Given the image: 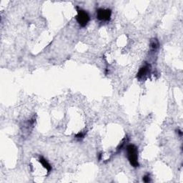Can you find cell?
Listing matches in <instances>:
<instances>
[{"mask_svg":"<svg viewBox=\"0 0 183 183\" xmlns=\"http://www.w3.org/2000/svg\"><path fill=\"white\" fill-rule=\"evenodd\" d=\"M127 158L130 165L134 167H139L138 162V149L135 144H129L127 147Z\"/></svg>","mask_w":183,"mask_h":183,"instance_id":"6da1fadb","label":"cell"},{"mask_svg":"<svg viewBox=\"0 0 183 183\" xmlns=\"http://www.w3.org/2000/svg\"><path fill=\"white\" fill-rule=\"evenodd\" d=\"M77 16L76 20L78 24L82 27H84L86 26L89 21V16L86 11L83 10L82 9H80L77 7Z\"/></svg>","mask_w":183,"mask_h":183,"instance_id":"7a4b0ae2","label":"cell"},{"mask_svg":"<svg viewBox=\"0 0 183 183\" xmlns=\"http://www.w3.org/2000/svg\"><path fill=\"white\" fill-rule=\"evenodd\" d=\"M112 11L110 9L99 8L97 10V18L103 22H108L110 20Z\"/></svg>","mask_w":183,"mask_h":183,"instance_id":"3957f363","label":"cell"},{"mask_svg":"<svg viewBox=\"0 0 183 183\" xmlns=\"http://www.w3.org/2000/svg\"><path fill=\"white\" fill-rule=\"evenodd\" d=\"M150 65H148V64H146L145 65L142 66V67L140 68V70H139L138 73H137V77L138 78L139 80H142L144 79L148 74H149V72H150Z\"/></svg>","mask_w":183,"mask_h":183,"instance_id":"277c9868","label":"cell"},{"mask_svg":"<svg viewBox=\"0 0 183 183\" xmlns=\"http://www.w3.org/2000/svg\"><path fill=\"white\" fill-rule=\"evenodd\" d=\"M39 162L42 164V165L43 166L44 169H46V170L47 172H49L52 170V166L50 164H49L48 162L47 161V160L45 158H44L43 157H40L39 158Z\"/></svg>","mask_w":183,"mask_h":183,"instance_id":"5b68a950","label":"cell"},{"mask_svg":"<svg viewBox=\"0 0 183 183\" xmlns=\"http://www.w3.org/2000/svg\"><path fill=\"white\" fill-rule=\"evenodd\" d=\"M159 47V42L158 39H154L151 41L150 42V48L153 49V50H156Z\"/></svg>","mask_w":183,"mask_h":183,"instance_id":"8992f818","label":"cell"},{"mask_svg":"<svg viewBox=\"0 0 183 183\" xmlns=\"http://www.w3.org/2000/svg\"><path fill=\"white\" fill-rule=\"evenodd\" d=\"M143 181L144 182H149V181H150V177H149V175L147 174V175H145L143 177Z\"/></svg>","mask_w":183,"mask_h":183,"instance_id":"52a82bcc","label":"cell"},{"mask_svg":"<svg viewBox=\"0 0 183 183\" xmlns=\"http://www.w3.org/2000/svg\"><path fill=\"white\" fill-rule=\"evenodd\" d=\"M85 133L80 132V133H78V134L77 135H76V138H77V139H82V138H83V137H85Z\"/></svg>","mask_w":183,"mask_h":183,"instance_id":"ba28073f","label":"cell"}]
</instances>
